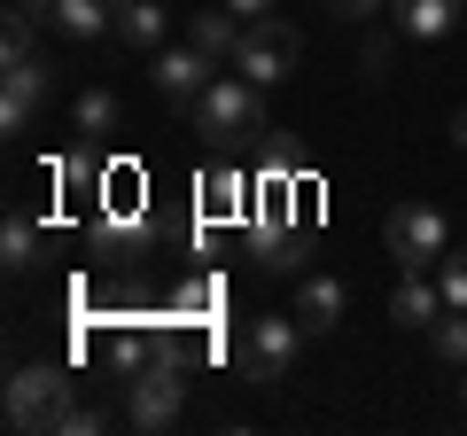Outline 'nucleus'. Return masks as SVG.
Masks as SVG:
<instances>
[{"label": "nucleus", "mask_w": 467, "mask_h": 436, "mask_svg": "<svg viewBox=\"0 0 467 436\" xmlns=\"http://www.w3.org/2000/svg\"><path fill=\"white\" fill-rule=\"evenodd\" d=\"M195 133L211 140L218 156L265 140V86H250L242 70H234V78H211V86H202V101H195Z\"/></svg>", "instance_id": "1"}, {"label": "nucleus", "mask_w": 467, "mask_h": 436, "mask_svg": "<svg viewBox=\"0 0 467 436\" xmlns=\"http://www.w3.org/2000/svg\"><path fill=\"white\" fill-rule=\"evenodd\" d=\"M180 398H187V358H180V343L164 336V351H156L149 367L125 374V420H133V429H171V420H180Z\"/></svg>", "instance_id": "2"}, {"label": "nucleus", "mask_w": 467, "mask_h": 436, "mask_svg": "<svg viewBox=\"0 0 467 436\" xmlns=\"http://www.w3.org/2000/svg\"><path fill=\"white\" fill-rule=\"evenodd\" d=\"M296 351H304V327H296V312H257L250 327H242V343H234V367H242V382L273 389V382H288Z\"/></svg>", "instance_id": "3"}, {"label": "nucleus", "mask_w": 467, "mask_h": 436, "mask_svg": "<svg viewBox=\"0 0 467 436\" xmlns=\"http://www.w3.org/2000/svg\"><path fill=\"white\" fill-rule=\"evenodd\" d=\"M382 242H389V257H398L405 273H429L436 257L451 250V226H444L436 202H398V211L382 218Z\"/></svg>", "instance_id": "4"}, {"label": "nucleus", "mask_w": 467, "mask_h": 436, "mask_svg": "<svg viewBox=\"0 0 467 436\" xmlns=\"http://www.w3.org/2000/svg\"><path fill=\"white\" fill-rule=\"evenodd\" d=\"M70 413V374L63 367H16L8 374V429H63Z\"/></svg>", "instance_id": "5"}, {"label": "nucleus", "mask_w": 467, "mask_h": 436, "mask_svg": "<svg viewBox=\"0 0 467 436\" xmlns=\"http://www.w3.org/2000/svg\"><path fill=\"white\" fill-rule=\"evenodd\" d=\"M296 55H304L296 24L257 16V24H242V55H234V70H242L250 86H281V78H296Z\"/></svg>", "instance_id": "6"}, {"label": "nucleus", "mask_w": 467, "mask_h": 436, "mask_svg": "<svg viewBox=\"0 0 467 436\" xmlns=\"http://www.w3.org/2000/svg\"><path fill=\"white\" fill-rule=\"evenodd\" d=\"M250 257L265 273H288L304 257V226H296V202H288L281 180H265V202H257V218H250Z\"/></svg>", "instance_id": "7"}, {"label": "nucleus", "mask_w": 467, "mask_h": 436, "mask_svg": "<svg viewBox=\"0 0 467 436\" xmlns=\"http://www.w3.org/2000/svg\"><path fill=\"white\" fill-rule=\"evenodd\" d=\"M39 101H47V63L39 55H8V70H0V125L8 133H32Z\"/></svg>", "instance_id": "8"}, {"label": "nucleus", "mask_w": 467, "mask_h": 436, "mask_svg": "<svg viewBox=\"0 0 467 436\" xmlns=\"http://www.w3.org/2000/svg\"><path fill=\"white\" fill-rule=\"evenodd\" d=\"M211 55L195 47V39H187V47H156V63H149V78H156V94L164 101H180V109H195L202 101V86H211Z\"/></svg>", "instance_id": "9"}, {"label": "nucleus", "mask_w": 467, "mask_h": 436, "mask_svg": "<svg viewBox=\"0 0 467 436\" xmlns=\"http://www.w3.org/2000/svg\"><path fill=\"white\" fill-rule=\"evenodd\" d=\"M343 312H350V288L335 281V273H304L296 281V327L304 336H335Z\"/></svg>", "instance_id": "10"}, {"label": "nucleus", "mask_w": 467, "mask_h": 436, "mask_svg": "<svg viewBox=\"0 0 467 436\" xmlns=\"http://www.w3.org/2000/svg\"><path fill=\"white\" fill-rule=\"evenodd\" d=\"M389 24H398L405 39H451L460 32V0H389Z\"/></svg>", "instance_id": "11"}, {"label": "nucleus", "mask_w": 467, "mask_h": 436, "mask_svg": "<svg viewBox=\"0 0 467 436\" xmlns=\"http://www.w3.org/2000/svg\"><path fill=\"white\" fill-rule=\"evenodd\" d=\"M436 312H451V304H444V281H429V273H405L389 288V319L398 327H436Z\"/></svg>", "instance_id": "12"}, {"label": "nucleus", "mask_w": 467, "mask_h": 436, "mask_svg": "<svg viewBox=\"0 0 467 436\" xmlns=\"http://www.w3.org/2000/svg\"><path fill=\"white\" fill-rule=\"evenodd\" d=\"M47 24L70 39V47H94V39L117 32V8H109V0H55V16H47Z\"/></svg>", "instance_id": "13"}, {"label": "nucleus", "mask_w": 467, "mask_h": 436, "mask_svg": "<svg viewBox=\"0 0 467 436\" xmlns=\"http://www.w3.org/2000/svg\"><path fill=\"white\" fill-rule=\"evenodd\" d=\"M187 39H195L211 63H234V55H242V16H234L226 0H218V8H195V16H187Z\"/></svg>", "instance_id": "14"}, {"label": "nucleus", "mask_w": 467, "mask_h": 436, "mask_svg": "<svg viewBox=\"0 0 467 436\" xmlns=\"http://www.w3.org/2000/svg\"><path fill=\"white\" fill-rule=\"evenodd\" d=\"M202 218H218V226H226V218H250V180H242L234 164L202 171Z\"/></svg>", "instance_id": "15"}, {"label": "nucleus", "mask_w": 467, "mask_h": 436, "mask_svg": "<svg viewBox=\"0 0 467 436\" xmlns=\"http://www.w3.org/2000/svg\"><path fill=\"white\" fill-rule=\"evenodd\" d=\"M164 32H171V8H156V0H125L117 8V39L125 47H164Z\"/></svg>", "instance_id": "16"}, {"label": "nucleus", "mask_w": 467, "mask_h": 436, "mask_svg": "<svg viewBox=\"0 0 467 436\" xmlns=\"http://www.w3.org/2000/svg\"><path fill=\"white\" fill-rule=\"evenodd\" d=\"M0 265H8V273H32L39 265V226L24 211H8V226H0Z\"/></svg>", "instance_id": "17"}, {"label": "nucleus", "mask_w": 467, "mask_h": 436, "mask_svg": "<svg viewBox=\"0 0 467 436\" xmlns=\"http://www.w3.org/2000/svg\"><path fill=\"white\" fill-rule=\"evenodd\" d=\"M70 118H78V133H86V140L117 133V94H109V86H86V94H78V109H70Z\"/></svg>", "instance_id": "18"}, {"label": "nucleus", "mask_w": 467, "mask_h": 436, "mask_svg": "<svg viewBox=\"0 0 467 436\" xmlns=\"http://www.w3.org/2000/svg\"><path fill=\"white\" fill-rule=\"evenodd\" d=\"M101 351H109V367H117V374H140L156 351H164V336H140V327H125V336H109Z\"/></svg>", "instance_id": "19"}, {"label": "nucleus", "mask_w": 467, "mask_h": 436, "mask_svg": "<svg viewBox=\"0 0 467 436\" xmlns=\"http://www.w3.org/2000/svg\"><path fill=\"white\" fill-rule=\"evenodd\" d=\"M429 351L444 358V367H467V312H436V327H429Z\"/></svg>", "instance_id": "20"}, {"label": "nucleus", "mask_w": 467, "mask_h": 436, "mask_svg": "<svg viewBox=\"0 0 467 436\" xmlns=\"http://www.w3.org/2000/svg\"><path fill=\"white\" fill-rule=\"evenodd\" d=\"M211 304H218V281H211V273H187V281L171 288V319H202Z\"/></svg>", "instance_id": "21"}, {"label": "nucleus", "mask_w": 467, "mask_h": 436, "mask_svg": "<svg viewBox=\"0 0 467 436\" xmlns=\"http://www.w3.org/2000/svg\"><path fill=\"white\" fill-rule=\"evenodd\" d=\"M436 281H444V304H451V312H467V250H444V257H436Z\"/></svg>", "instance_id": "22"}, {"label": "nucleus", "mask_w": 467, "mask_h": 436, "mask_svg": "<svg viewBox=\"0 0 467 436\" xmlns=\"http://www.w3.org/2000/svg\"><path fill=\"white\" fill-rule=\"evenodd\" d=\"M94 429H109V413H94V405L70 398V413H63V429H55V436H94Z\"/></svg>", "instance_id": "23"}, {"label": "nucleus", "mask_w": 467, "mask_h": 436, "mask_svg": "<svg viewBox=\"0 0 467 436\" xmlns=\"http://www.w3.org/2000/svg\"><path fill=\"white\" fill-rule=\"evenodd\" d=\"M327 8H335V16H343V24H367V16H382L389 0H327Z\"/></svg>", "instance_id": "24"}, {"label": "nucleus", "mask_w": 467, "mask_h": 436, "mask_svg": "<svg viewBox=\"0 0 467 436\" xmlns=\"http://www.w3.org/2000/svg\"><path fill=\"white\" fill-rule=\"evenodd\" d=\"M226 8H234V16H242V24H257V16H273V0H226Z\"/></svg>", "instance_id": "25"}, {"label": "nucleus", "mask_w": 467, "mask_h": 436, "mask_svg": "<svg viewBox=\"0 0 467 436\" xmlns=\"http://www.w3.org/2000/svg\"><path fill=\"white\" fill-rule=\"evenodd\" d=\"M16 8L24 16H55V0H16Z\"/></svg>", "instance_id": "26"}, {"label": "nucleus", "mask_w": 467, "mask_h": 436, "mask_svg": "<svg viewBox=\"0 0 467 436\" xmlns=\"http://www.w3.org/2000/svg\"><path fill=\"white\" fill-rule=\"evenodd\" d=\"M451 140H460V149H467V109H460V118H451Z\"/></svg>", "instance_id": "27"}, {"label": "nucleus", "mask_w": 467, "mask_h": 436, "mask_svg": "<svg viewBox=\"0 0 467 436\" xmlns=\"http://www.w3.org/2000/svg\"><path fill=\"white\" fill-rule=\"evenodd\" d=\"M109 8H125V0H109Z\"/></svg>", "instance_id": "28"}]
</instances>
